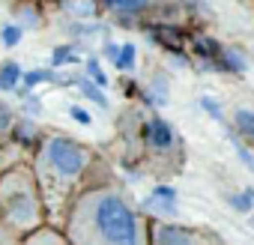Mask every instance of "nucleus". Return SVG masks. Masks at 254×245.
Here are the masks:
<instances>
[{
    "label": "nucleus",
    "mask_w": 254,
    "mask_h": 245,
    "mask_svg": "<svg viewBox=\"0 0 254 245\" xmlns=\"http://www.w3.org/2000/svg\"><path fill=\"white\" fill-rule=\"evenodd\" d=\"M0 197H3L6 215L18 227H33L36 224V197L30 191V180H24L21 171L3 177V183H0Z\"/></svg>",
    "instance_id": "obj_2"
},
{
    "label": "nucleus",
    "mask_w": 254,
    "mask_h": 245,
    "mask_svg": "<svg viewBox=\"0 0 254 245\" xmlns=\"http://www.w3.org/2000/svg\"><path fill=\"white\" fill-rule=\"evenodd\" d=\"M0 39H3L6 48H15V45L21 42V27H18V24H6L3 33H0Z\"/></svg>",
    "instance_id": "obj_16"
},
{
    "label": "nucleus",
    "mask_w": 254,
    "mask_h": 245,
    "mask_svg": "<svg viewBox=\"0 0 254 245\" xmlns=\"http://www.w3.org/2000/svg\"><path fill=\"white\" fill-rule=\"evenodd\" d=\"M221 57H224V66H227V69H233V72H242V69H245V60H242L236 51L227 48V51H221Z\"/></svg>",
    "instance_id": "obj_19"
},
{
    "label": "nucleus",
    "mask_w": 254,
    "mask_h": 245,
    "mask_svg": "<svg viewBox=\"0 0 254 245\" xmlns=\"http://www.w3.org/2000/svg\"><path fill=\"white\" fill-rule=\"evenodd\" d=\"M233 122H236V132H242L248 141H254V111L239 108V111L233 114Z\"/></svg>",
    "instance_id": "obj_8"
},
{
    "label": "nucleus",
    "mask_w": 254,
    "mask_h": 245,
    "mask_svg": "<svg viewBox=\"0 0 254 245\" xmlns=\"http://www.w3.org/2000/svg\"><path fill=\"white\" fill-rule=\"evenodd\" d=\"M75 245H147L135 209L114 191L87 194L72 218Z\"/></svg>",
    "instance_id": "obj_1"
},
{
    "label": "nucleus",
    "mask_w": 254,
    "mask_h": 245,
    "mask_svg": "<svg viewBox=\"0 0 254 245\" xmlns=\"http://www.w3.org/2000/svg\"><path fill=\"white\" fill-rule=\"evenodd\" d=\"M9 126H12V114H9V108L0 105V135H6Z\"/></svg>",
    "instance_id": "obj_22"
},
{
    "label": "nucleus",
    "mask_w": 254,
    "mask_h": 245,
    "mask_svg": "<svg viewBox=\"0 0 254 245\" xmlns=\"http://www.w3.org/2000/svg\"><path fill=\"white\" fill-rule=\"evenodd\" d=\"M200 108H203L215 122H221V126H224V111H221V105H218L212 96H200Z\"/></svg>",
    "instance_id": "obj_14"
},
{
    "label": "nucleus",
    "mask_w": 254,
    "mask_h": 245,
    "mask_svg": "<svg viewBox=\"0 0 254 245\" xmlns=\"http://www.w3.org/2000/svg\"><path fill=\"white\" fill-rule=\"evenodd\" d=\"M105 54H108V57H111L114 63L120 60V48H117V45H108V48H105Z\"/></svg>",
    "instance_id": "obj_27"
},
{
    "label": "nucleus",
    "mask_w": 254,
    "mask_h": 245,
    "mask_svg": "<svg viewBox=\"0 0 254 245\" xmlns=\"http://www.w3.org/2000/svg\"><path fill=\"white\" fill-rule=\"evenodd\" d=\"M87 75L96 81V87H108V75H105V69L99 66V60H87Z\"/></svg>",
    "instance_id": "obj_17"
},
{
    "label": "nucleus",
    "mask_w": 254,
    "mask_h": 245,
    "mask_svg": "<svg viewBox=\"0 0 254 245\" xmlns=\"http://www.w3.org/2000/svg\"><path fill=\"white\" fill-rule=\"evenodd\" d=\"M194 48H197V54H200V57H212V54H218V51H221V48H218V42H212V39H197V45H194Z\"/></svg>",
    "instance_id": "obj_20"
},
{
    "label": "nucleus",
    "mask_w": 254,
    "mask_h": 245,
    "mask_svg": "<svg viewBox=\"0 0 254 245\" xmlns=\"http://www.w3.org/2000/svg\"><path fill=\"white\" fill-rule=\"evenodd\" d=\"M75 15H93V3H87V0H78V3H72Z\"/></svg>",
    "instance_id": "obj_24"
},
{
    "label": "nucleus",
    "mask_w": 254,
    "mask_h": 245,
    "mask_svg": "<svg viewBox=\"0 0 254 245\" xmlns=\"http://www.w3.org/2000/svg\"><path fill=\"white\" fill-rule=\"evenodd\" d=\"M42 81H51V72H45V69H33V72L24 75V84H27V87H36V84H42Z\"/></svg>",
    "instance_id": "obj_21"
},
{
    "label": "nucleus",
    "mask_w": 254,
    "mask_h": 245,
    "mask_svg": "<svg viewBox=\"0 0 254 245\" xmlns=\"http://www.w3.org/2000/svg\"><path fill=\"white\" fill-rule=\"evenodd\" d=\"M230 141H233V147H236V156H239V162H242V165H245V168L254 174V153H251V150H245V147L239 144V138H236V135H230Z\"/></svg>",
    "instance_id": "obj_18"
},
{
    "label": "nucleus",
    "mask_w": 254,
    "mask_h": 245,
    "mask_svg": "<svg viewBox=\"0 0 254 245\" xmlns=\"http://www.w3.org/2000/svg\"><path fill=\"white\" fill-rule=\"evenodd\" d=\"M153 242L156 245H197V236L186 227H177V224H156Z\"/></svg>",
    "instance_id": "obj_4"
},
{
    "label": "nucleus",
    "mask_w": 254,
    "mask_h": 245,
    "mask_svg": "<svg viewBox=\"0 0 254 245\" xmlns=\"http://www.w3.org/2000/svg\"><path fill=\"white\" fill-rule=\"evenodd\" d=\"M168 99V87H165V78L156 81V102H165Z\"/></svg>",
    "instance_id": "obj_25"
},
{
    "label": "nucleus",
    "mask_w": 254,
    "mask_h": 245,
    "mask_svg": "<svg viewBox=\"0 0 254 245\" xmlns=\"http://www.w3.org/2000/svg\"><path fill=\"white\" fill-rule=\"evenodd\" d=\"M45 165L57 174V177H63V180H72V177H78L84 168H87V159H90V153L81 147V144H75V141H69V138H51L48 144H45Z\"/></svg>",
    "instance_id": "obj_3"
},
{
    "label": "nucleus",
    "mask_w": 254,
    "mask_h": 245,
    "mask_svg": "<svg viewBox=\"0 0 254 245\" xmlns=\"http://www.w3.org/2000/svg\"><path fill=\"white\" fill-rule=\"evenodd\" d=\"M24 245H66V242H63L57 233H51V230H36Z\"/></svg>",
    "instance_id": "obj_13"
},
{
    "label": "nucleus",
    "mask_w": 254,
    "mask_h": 245,
    "mask_svg": "<svg viewBox=\"0 0 254 245\" xmlns=\"http://www.w3.org/2000/svg\"><path fill=\"white\" fill-rule=\"evenodd\" d=\"M227 203H230L236 212H251V209H254V188H245V191H239V194H230Z\"/></svg>",
    "instance_id": "obj_11"
},
{
    "label": "nucleus",
    "mask_w": 254,
    "mask_h": 245,
    "mask_svg": "<svg viewBox=\"0 0 254 245\" xmlns=\"http://www.w3.org/2000/svg\"><path fill=\"white\" fill-rule=\"evenodd\" d=\"M114 66L123 69V72H132V69H135V45H132V42L120 45V60H117Z\"/></svg>",
    "instance_id": "obj_12"
},
{
    "label": "nucleus",
    "mask_w": 254,
    "mask_h": 245,
    "mask_svg": "<svg viewBox=\"0 0 254 245\" xmlns=\"http://www.w3.org/2000/svg\"><path fill=\"white\" fill-rule=\"evenodd\" d=\"M105 6L108 9H117V12H141L150 6V0H105Z\"/></svg>",
    "instance_id": "obj_9"
},
{
    "label": "nucleus",
    "mask_w": 254,
    "mask_h": 245,
    "mask_svg": "<svg viewBox=\"0 0 254 245\" xmlns=\"http://www.w3.org/2000/svg\"><path fill=\"white\" fill-rule=\"evenodd\" d=\"M18 81H21V66L15 60H9V63L0 66V90H12Z\"/></svg>",
    "instance_id": "obj_7"
},
{
    "label": "nucleus",
    "mask_w": 254,
    "mask_h": 245,
    "mask_svg": "<svg viewBox=\"0 0 254 245\" xmlns=\"http://www.w3.org/2000/svg\"><path fill=\"white\" fill-rule=\"evenodd\" d=\"M18 132H21V135H18V138H21V141H30V132H33V129H30V126H27V122H24V126H21V129H18Z\"/></svg>",
    "instance_id": "obj_28"
},
{
    "label": "nucleus",
    "mask_w": 254,
    "mask_h": 245,
    "mask_svg": "<svg viewBox=\"0 0 254 245\" xmlns=\"http://www.w3.org/2000/svg\"><path fill=\"white\" fill-rule=\"evenodd\" d=\"M27 111H30V114H39V111H42V102H39L36 96H33V99H27Z\"/></svg>",
    "instance_id": "obj_26"
},
{
    "label": "nucleus",
    "mask_w": 254,
    "mask_h": 245,
    "mask_svg": "<svg viewBox=\"0 0 254 245\" xmlns=\"http://www.w3.org/2000/svg\"><path fill=\"white\" fill-rule=\"evenodd\" d=\"M69 117H72V120H78V122H84V126L90 122V114H87L81 105H72V108H69Z\"/></svg>",
    "instance_id": "obj_23"
},
{
    "label": "nucleus",
    "mask_w": 254,
    "mask_h": 245,
    "mask_svg": "<svg viewBox=\"0 0 254 245\" xmlns=\"http://www.w3.org/2000/svg\"><path fill=\"white\" fill-rule=\"evenodd\" d=\"M144 135H147V141H150L153 147H159V150H168V147L174 144V129L168 126L165 120H150L147 126H144Z\"/></svg>",
    "instance_id": "obj_5"
},
{
    "label": "nucleus",
    "mask_w": 254,
    "mask_h": 245,
    "mask_svg": "<svg viewBox=\"0 0 254 245\" xmlns=\"http://www.w3.org/2000/svg\"><path fill=\"white\" fill-rule=\"evenodd\" d=\"M150 209L165 212V215H177V191L168 185H156L150 194Z\"/></svg>",
    "instance_id": "obj_6"
},
{
    "label": "nucleus",
    "mask_w": 254,
    "mask_h": 245,
    "mask_svg": "<svg viewBox=\"0 0 254 245\" xmlns=\"http://www.w3.org/2000/svg\"><path fill=\"white\" fill-rule=\"evenodd\" d=\"M78 87H81V93L90 99V102H96V105H102V108H108V99H105V93L96 87V81H90V78H81V81H75Z\"/></svg>",
    "instance_id": "obj_10"
},
{
    "label": "nucleus",
    "mask_w": 254,
    "mask_h": 245,
    "mask_svg": "<svg viewBox=\"0 0 254 245\" xmlns=\"http://www.w3.org/2000/svg\"><path fill=\"white\" fill-rule=\"evenodd\" d=\"M51 63H54V66L75 63V51H72V45H60V48H54V54H51Z\"/></svg>",
    "instance_id": "obj_15"
}]
</instances>
